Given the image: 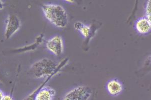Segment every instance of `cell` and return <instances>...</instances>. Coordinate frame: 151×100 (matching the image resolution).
Here are the masks:
<instances>
[{"mask_svg":"<svg viewBox=\"0 0 151 100\" xmlns=\"http://www.w3.org/2000/svg\"><path fill=\"white\" fill-rule=\"evenodd\" d=\"M46 18L59 28H64L68 23V17L65 9L58 4H43L41 6Z\"/></svg>","mask_w":151,"mask_h":100,"instance_id":"cell-1","label":"cell"},{"mask_svg":"<svg viewBox=\"0 0 151 100\" xmlns=\"http://www.w3.org/2000/svg\"><path fill=\"white\" fill-rule=\"evenodd\" d=\"M57 66V63L54 61L48 58L42 59L31 66L29 72L34 78H48L55 72Z\"/></svg>","mask_w":151,"mask_h":100,"instance_id":"cell-2","label":"cell"},{"mask_svg":"<svg viewBox=\"0 0 151 100\" xmlns=\"http://www.w3.org/2000/svg\"><path fill=\"white\" fill-rule=\"evenodd\" d=\"M21 23L20 19L15 15H9L6 21L4 37L6 40L11 38L20 29Z\"/></svg>","mask_w":151,"mask_h":100,"instance_id":"cell-3","label":"cell"},{"mask_svg":"<svg viewBox=\"0 0 151 100\" xmlns=\"http://www.w3.org/2000/svg\"><path fill=\"white\" fill-rule=\"evenodd\" d=\"M91 94L92 91L89 87L79 86L68 92L63 100H88Z\"/></svg>","mask_w":151,"mask_h":100,"instance_id":"cell-4","label":"cell"},{"mask_svg":"<svg viewBox=\"0 0 151 100\" xmlns=\"http://www.w3.org/2000/svg\"><path fill=\"white\" fill-rule=\"evenodd\" d=\"M46 46L47 49L56 56H59L63 52L64 45L62 38L58 35L49 39Z\"/></svg>","mask_w":151,"mask_h":100,"instance_id":"cell-5","label":"cell"},{"mask_svg":"<svg viewBox=\"0 0 151 100\" xmlns=\"http://www.w3.org/2000/svg\"><path fill=\"white\" fill-rule=\"evenodd\" d=\"M38 89L34 100H53L56 95L55 90L50 87L41 86Z\"/></svg>","mask_w":151,"mask_h":100,"instance_id":"cell-6","label":"cell"},{"mask_svg":"<svg viewBox=\"0 0 151 100\" xmlns=\"http://www.w3.org/2000/svg\"><path fill=\"white\" fill-rule=\"evenodd\" d=\"M106 88L110 95L113 96H116L120 94L123 91V85L119 80L114 79L108 82Z\"/></svg>","mask_w":151,"mask_h":100,"instance_id":"cell-7","label":"cell"},{"mask_svg":"<svg viewBox=\"0 0 151 100\" xmlns=\"http://www.w3.org/2000/svg\"><path fill=\"white\" fill-rule=\"evenodd\" d=\"M42 41V36H40L38 37H37L33 43L31 44L30 45H26L24 47L11 50L10 52L13 54H20L33 51L37 48Z\"/></svg>","mask_w":151,"mask_h":100,"instance_id":"cell-8","label":"cell"},{"mask_svg":"<svg viewBox=\"0 0 151 100\" xmlns=\"http://www.w3.org/2000/svg\"><path fill=\"white\" fill-rule=\"evenodd\" d=\"M151 24L146 17H142L136 22V29L141 34L148 33L151 31Z\"/></svg>","mask_w":151,"mask_h":100,"instance_id":"cell-9","label":"cell"},{"mask_svg":"<svg viewBox=\"0 0 151 100\" xmlns=\"http://www.w3.org/2000/svg\"><path fill=\"white\" fill-rule=\"evenodd\" d=\"M74 28L77 31H79L84 37L89 36L91 32V28L88 26L84 25L82 22L77 21L74 23Z\"/></svg>","mask_w":151,"mask_h":100,"instance_id":"cell-10","label":"cell"},{"mask_svg":"<svg viewBox=\"0 0 151 100\" xmlns=\"http://www.w3.org/2000/svg\"><path fill=\"white\" fill-rule=\"evenodd\" d=\"M145 11H146V18L151 23V1L150 0L148 1L147 3L146 4Z\"/></svg>","mask_w":151,"mask_h":100,"instance_id":"cell-11","label":"cell"},{"mask_svg":"<svg viewBox=\"0 0 151 100\" xmlns=\"http://www.w3.org/2000/svg\"><path fill=\"white\" fill-rule=\"evenodd\" d=\"M6 76L4 74L3 71L2 70V69L0 66V82H5L6 79Z\"/></svg>","mask_w":151,"mask_h":100,"instance_id":"cell-12","label":"cell"},{"mask_svg":"<svg viewBox=\"0 0 151 100\" xmlns=\"http://www.w3.org/2000/svg\"><path fill=\"white\" fill-rule=\"evenodd\" d=\"M3 100H14L12 96L10 95H5L4 96Z\"/></svg>","mask_w":151,"mask_h":100,"instance_id":"cell-13","label":"cell"},{"mask_svg":"<svg viewBox=\"0 0 151 100\" xmlns=\"http://www.w3.org/2000/svg\"><path fill=\"white\" fill-rule=\"evenodd\" d=\"M4 96L5 95H4L3 92L2 91V90H0V100H3Z\"/></svg>","mask_w":151,"mask_h":100,"instance_id":"cell-14","label":"cell"},{"mask_svg":"<svg viewBox=\"0 0 151 100\" xmlns=\"http://www.w3.org/2000/svg\"><path fill=\"white\" fill-rule=\"evenodd\" d=\"M4 7V3L2 1H0V11L3 10Z\"/></svg>","mask_w":151,"mask_h":100,"instance_id":"cell-15","label":"cell"}]
</instances>
